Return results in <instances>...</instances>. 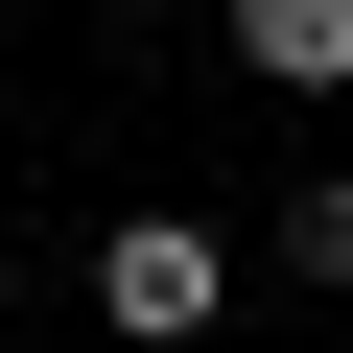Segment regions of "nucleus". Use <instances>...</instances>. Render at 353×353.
<instances>
[{
	"instance_id": "obj_1",
	"label": "nucleus",
	"mask_w": 353,
	"mask_h": 353,
	"mask_svg": "<svg viewBox=\"0 0 353 353\" xmlns=\"http://www.w3.org/2000/svg\"><path fill=\"white\" fill-rule=\"evenodd\" d=\"M212 283H236V236H212V212H118V236H94V330H118V353H189V330H212Z\"/></svg>"
},
{
	"instance_id": "obj_2",
	"label": "nucleus",
	"mask_w": 353,
	"mask_h": 353,
	"mask_svg": "<svg viewBox=\"0 0 353 353\" xmlns=\"http://www.w3.org/2000/svg\"><path fill=\"white\" fill-rule=\"evenodd\" d=\"M236 71H283V94H353V0H236Z\"/></svg>"
},
{
	"instance_id": "obj_3",
	"label": "nucleus",
	"mask_w": 353,
	"mask_h": 353,
	"mask_svg": "<svg viewBox=\"0 0 353 353\" xmlns=\"http://www.w3.org/2000/svg\"><path fill=\"white\" fill-rule=\"evenodd\" d=\"M259 259H283V283H353V165H306V189L259 212Z\"/></svg>"
}]
</instances>
